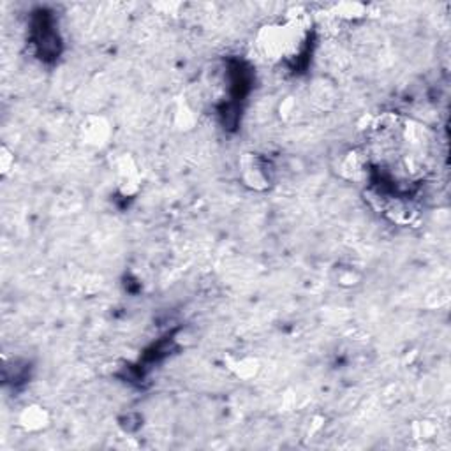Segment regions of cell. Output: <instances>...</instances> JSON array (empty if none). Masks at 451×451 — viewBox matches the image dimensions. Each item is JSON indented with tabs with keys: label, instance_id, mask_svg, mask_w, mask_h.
Instances as JSON below:
<instances>
[{
	"label": "cell",
	"instance_id": "cell-1",
	"mask_svg": "<svg viewBox=\"0 0 451 451\" xmlns=\"http://www.w3.org/2000/svg\"><path fill=\"white\" fill-rule=\"evenodd\" d=\"M300 30L294 25H277L263 30L259 48L266 58H286L298 50Z\"/></svg>",
	"mask_w": 451,
	"mask_h": 451
},
{
	"label": "cell",
	"instance_id": "cell-2",
	"mask_svg": "<svg viewBox=\"0 0 451 451\" xmlns=\"http://www.w3.org/2000/svg\"><path fill=\"white\" fill-rule=\"evenodd\" d=\"M18 425L25 432H41V430L48 429V425H50V414H48V411L43 405L30 404L20 412Z\"/></svg>",
	"mask_w": 451,
	"mask_h": 451
},
{
	"label": "cell",
	"instance_id": "cell-3",
	"mask_svg": "<svg viewBox=\"0 0 451 451\" xmlns=\"http://www.w3.org/2000/svg\"><path fill=\"white\" fill-rule=\"evenodd\" d=\"M83 134H85L86 143L90 145H103L106 143V138L110 134V127L103 119H92V124L83 126Z\"/></svg>",
	"mask_w": 451,
	"mask_h": 451
},
{
	"label": "cell",
	"instance_id": "cell-4",
	"mask_svg": "<svg viewBox=\"0 0 451 451\" xmlns=\"http://www.w3.org/2000/svg\"><path fill=\"white\" fill-rule=\"evenodd\" d=\"M15 166V155L8 150V147H2V155H0V168H2V173H9L11 168Z\"/></svg>",
	"mask_w": 451,
	"mask_h": 451
}]
</instances>
